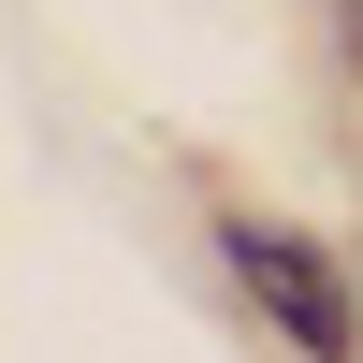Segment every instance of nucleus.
<instances>
[{"label": "nucleus", "instance_id": "obj_1", "mask_svg": "<svg viewBox=\"0 0 363 363\" xmlns=\"http://www.w3.org/2000/svg\"><path fill=\"white\" fill-rule=\"evenodd\" d=\"M218 262L247 277V306L277 320L306 363H363V306H349V277L306 247V233H277V218H218Z\"/></svg>", "mask_w": 363, "mask_h": 363}, {"label": "nucleus", "instance_id": "obj_2", "mask_svg": "<svg viewBox=\"0 0 363 363\" xmlns=\"http://www.w3.org/2000/svg\"><path fill=\"white\" fill-rule=\"evenodd\" d=\"M320 15H335V44H349V73H363V0H320Z\"/></svg>", "mask_w": 363, "mask_h": 363}]
</instances>
